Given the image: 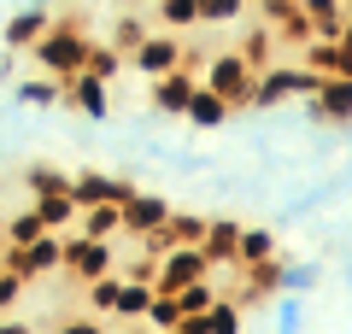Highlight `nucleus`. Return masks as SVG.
<instances>
[{"instance_id": "nucleus-15", "label": "nucleus", "mask_w": 352, "mask_h": 334, "mask_svg": "<svg viewBox=\"0 0 352 334\" xmlns=\"http://www.w3.org/2000/svg\"><path fill=\"white\" fill-rule=\"evenodd\" d=\"M229 111H235V106H229L223 94H212L206 82H194V94H188V106H182V118H188L194 129H223Z\"/></svg>"}, {"instance_id": "nucleus-30", "label": "nucleus", "mask_w": 352, "mask_h": 334, "mask_svg": "<svg viewBox=\"0 0 352 334\" xmlns=\"http://www.w3.org/2000/svg\"><path fill=\"white\" fill-rule=\"evenodd\" d=\"M200 6V24H235L247 12V0H194Z\"/></svg>"}, {"instance_id": "nucleus-22", "label": "nucleus", "mask_w": 352, "mask_h": 334, "mask_svg": "<svg viewBox=\"0 0 352 334\" xmlns=\"http://www.w3.org/2000/svg\"><path fill=\"white\" fill-rule=\"evenodd\" d=\"M82 71H94L100 82H118V71H124V53H118L112 41H88V53H82Z\"/></svg>"}, {"instance_id": "nucleus-8", "label": "nucleus", "mask_w": 352, "mask_h": 334, "mask_svg": "<svg viewBox=\"0 0 352 334\" xmlns=\"http://www.w3.org/2000/svg\"><path fill=\"white\" fill-rule=\"evenodd\" d=\"M153 82V100L147 106L159 111V118H182V106H188V94H194V65H176V71H164V76H147Z\"/></svg>"}, {"instance_id": "nucleus-20", "label": "nucleus", "mask_w": 352, "mask_h": 334, "mask_svg": "<svg viewBox=\"0 0 352 334\" xmlns=\"http://www.w3.org/2000/svg\"><path fill=\"white\" fill-rule=\"evenodd\" d=\"M12 100H18V106L47 111V106H59V100H65V82H53V76H24V82H12Z\"/></svg>"}, {"instance_id": "nucleus-32", "label": "nucleus", "mask_w": 352, "mask_h": 334, "mask_svg": "<svg viewBox=\"0 0 352 334\" xmlns=\"http://www.w3.org/2000/svg\"><path fill=\"white\" fill-rule=\"evenodd\" d=\"M24 182H30V194H47V188H71V176H65V170H47V164H30Z\"/></svg>"}, {"instance_id": "nucleus-11", "label": "nucleus", "mask_w": 352, "mask_h": 334, "mask_svg": "<svg viewBox=\"0 0 352 334\" xmlns=\"http://www.w3.org/2000/svg\"><path fill=\"white\" fill-rule=\"evenodd\" d=\"M124 194H129L124 176H106V170H76V176H71V199H76V211H82V205H118Z\"/></svg>"}, {"instance_id": "nucleus-35", "label": "nucleus", "mask_w": 352, "mask_h": 334, "mask_svg": "<svg viewBox=\"0 0 352 334\" xmlns=\"http://www.w3.org/2000/svg\"><path fill=\"white\" fill-rule=\"evenodd\" d=\"M247 6H252V0H247Z\"/></svg>"}, {"instance_id": "nucleus-26", "label": "nucleus", "mask_w": 352, "mask_h": 334, "mask_svg": "<svg viewBox=\"0 0 352 334\" xmlns=\"http://www.w3.org/2000/svg\"><path fill=\"white\" fill-rule=\"evenodd\" d=\"M241 59H247L252 71H264V65L276 59V30H270V24H264V30H252V36L241 41Z\"/></svg>"}, {"instance_id": "nucleus-3", "label": "nucleus", "mask_w": 352, "mask_h": 334, "mask_svg": "<svg viewBox=\"0 0 352 334\" xmlns=\"http://www.w3.org/2000/svg\"><path fill=\"white\" fill-rule=\"evenodd\" d=\"M200 276H212V264H206V252L188 247V241H170V247L153 252V287H159V293H176V287L200 282Z\"/></svg>"}, {"instance_id": "nucleus-17", "label": "nucleus", "mask_w": 352, "mask_h": 334, "mask_svg": "<svg viewBox=\"0 0 352 334\" xmlns=\"http://www.w3.org/2000/svg\"><path fill=\"white\" fill-rule=\"evenodd\" d=\"M258 258H282V241L270 223H241V235H235V264H258Z\"/></svg>"}, {"instance_id": "nucleus-12", "label": "nucleus", "mask_w": 352, "mask_h": 334, "mask_svg": "<svg viewBox=\"0 0 352 334\" xmlns=\"http://www.w3.org/2000/svg\"><path fill=\"white\" fill-rule=\"evenodd\" d=\"M311 111L323 118V124L346 129V124H352V76H323L317 94H311Z\"/></svg>"}, {"instance_id": "nucleus-34", "label": "nucleus", "mask_w": 352, "mask_h": 334, "mask_svg": "<svg viewBox=\"0 0 352 334\" xmlns=\"http://www.w3.org/2000/svg\"><path fill=\"white\" fill-rule=\"evenodd\" d=\"M0 247H6V241H0Z\"/></svg>"}, {"instance_id": "nucleus-2", "label": "nucleus", "mask_w": 352, "mask_h": 334, "mask_svg": "<svg viewBox=\"0 0 352 334\" xmlns=\"http://www.w3.org/2000/svg\"><path fill=\"white\" fill-rule=\"evenodd\" d=\"M65 258V229H41L36 241H24V247H0V264L6 270H18L24 282H41V276H53Z\"/></svg>"}, {"instance_id": "nucleus-9", "label": "nucleus", "mask_w": 352, "mask_h": 334, "mask_svg": "<svg viewBox=\"0 0 352 334\" xmlns=\"http://www.w3.org/2000/svg\"><path fill=\"white\" fill-rule=\"evenodd\" d=\"M59 106H76L82 118H106V111H112V82H100L94 71H76V76H65Z\"/></svg>"}, {"instance_id": "nucleus-7", "label": "nucleus", "mask_w": 352, "mask_h": 334, "mask_svg": "<svg viewBox=\"0 0 352 334\" xmlns=\"http://www.w3.org/2000/svg\"><path fill=\"white\" fill-rule=\"evenodd\" d=\"M200 82L212 88V94H223L229 106H241V100H247V82H252V65L241 59V53H217V59L206 65Z\"/></svg>"}, {"instance_id": "nucleus-4", "label": "nucleus", "mask_w": 352, "mask_h": 334, "mask_svg": "<svg viewBox=\"0 0 352 334\" xmlns=\"http://www.w3.org/2000/svg\"><path fill=\"white\" fill-rule=\"evenodd\" d=\"M59 270L71 276V282H94V276H106V270H118V252H112V241L106 235H82V229H65V258H59Z\"/></svg>"}, {"instance_id": "nucleus-1", "label": "nucleus", "mask_w": 352, "mask_h": 334, "mask_svg": "<svg viewBox=\"0 0 352 334\" xmlns=\"http://www.w3.org/2000/svg\"><path fill=\"white\" fill-rule=\"evenodd\" d=\"M24 53L36 59V71H41V76L65 82V76H76V71H82V53H88V30H82V24H71V18H53V24L41 30V36L30 41Z\"/></svg>"}, {"instance_id": "nucleus-24", "label": "nucleus", "mask_w": 352, "mask_h": 334, "mask_svg": "<svg viewBox=\"0 0 352 334\" xmlns=\"http://www.w3.org/2000/svg\"><path fill=\"white\" fill-rule=\"evenodd\" d=\"M71 229H82V235H106V241H112V235H118V205H82Z\"/></svg>"}, {"instance_id": "nucleus-10", "label": "nucleus", "mask_w": 352, "mask_h": 334, "mask_svg": "<svg viewBox=\"0 0 352 334\" xmlns=\"http://www.w3.org/2000/svg\"><path fill=\"white\" fill-rule=\"evenodd\" d=\"M305 47V65L323 76H352V36H311L300 41Z\"/></svg>"}, {"instance_id": "nucleus-25", "label": "nucleus", "mask_w": 352, "mask_h": 334, "mask_svg": "<svg viewBox=\"0 0 352 334\" xmlns=\"http://www.w3.org/2000/svg\"><path fill=\"white\" fill-rule=\"evenodd\" d=\"M317 282H323L317 264H276V287H282V293H311Z\"/></svg>"}, {"instance_id": "nucleus-14", "label": "nucleus", "mask_w": 352, "mask_h": 334, "mask_svg": "<svg viewBox=\"0 0 352 334\" xmlns=\"http://www.w3.org/2000/svg\"><path fill=\"white\" fill-rule=\"evenodd\" d=\"M47 24H53L47 6H24V12L6 18V30H0V47H6V53H24V47H30V41H36Z\"/></svg>"}, {"instance_id": "nucleus-13", "label": "nucleus", "mask_w": 352, "mask_h": 334, "mask_svg": "<svg viewBox=\"0 0 352 334\" xmlns=\"http://www.w3.org/2000/svg\"><path fill=\"white\" fill-rule=\"evenodd\" d=\"M147 299H153V282H147V276H118V287H112V311H106V322H141Z\"/></svg>"}, {"instance_id": "nucleus-5", "label": "nucleus", "mask_w": 352, "mask_h": 334, "mask_svg": "<svg viewBox=\"0 0 352 334\" xmlns=\"http://www.w3.org/2000/svg\"><path fill=\"white\" fill-rule=\"evenodd\" d=\"M182 59H188V47H182L176 30H147V36L124 53V65H135L141 76H164V71H176Z\"/></svg>"}, {"instance_id": "nucleus-18", "label": "nucleus", "mask_w": 352, "mask_h": 334, "mask_svg": "<svg viewBox=\"0 0 352 334\" xmlns=\"http://www.w3.org/2000/svg\"><path fill=\"white\" fill-rule=\"evenodd\" d=\"M311 36H346V0H300Z\"/></svg>"}, {"instance_id": "nucleus-23", "label": "nucleus", "mask_w": 352, "mask_h": 334, "mask_svg": "<svg viewBox=\"0 0 352 334\" xmlns=\"http://www.w3.org/2000/svg\"><path fill=\"white\" fill-rule=\"evenodd\" d=\"M153 12H159V30H176V36L200 24V6L194 0H153Z\"/></svg>"}, {"instance_id": "nucleus-29", "label": "nucleus", "mask_w": 352, "mask_h": 334, "mask_svg": "<svg viewBox=\"0 0 352 334\" xmlns=\"http://www.w3.org/2000/svg\"><path fill=\"white\" fill-rule=\"evenodd\" d=\"M141 322H153V329H176V322H182V311H176L170 293H159V287H153V299H147V311H141Z\"/></svg>"}, {"instance_id": "nucleus-33", "label": "nucleus", "mask_w": 352, "mask_h": 334, "mask_svg": "<svg viewBox=\"0 0 352 334\" xmlns=\"http://www.w3.org/2000/svg\"><path fill=\"white\" fill-rule=\"evenodd\" d=\"M288 12H300V0H258V18H264V24H282Z\"/></svg>"}, {"instance_id": "nucleus-6", "label": "nucleus", "mask_w": 352, "mask_h": 334, "mask_svg": "<svg viewBox=\"0 0 352 334\" xmlns=\"http://www.w3.org/2000/svg\"><path fill=\"white\" fill-rule=\"evenodd\" d=\"M170 217V199L164 194H141V188H129L124 199H118V235H153L159 223Z\"/></svg>"}, {"instance_id": "nucleus-16", "label": "nucleus", "mask_w": 352, "mask_h": 334, "mask_svg": "<svg viewBox=\"0 0 352 334\" xmlns=\"http://www.w3.org/2000/svg\"><path fill=\"white\" fill-rule=\"evenodd\" d=\"M235 235H241V223L235 217H206V229H200V252H206V264H235Z\"/></svg>"}, {"instance_id": "nucleus-27", "label": "nucleus", "mask_w": 352, "mask_h": 334, "mask_svg": "<svg viewBox=\"0 0 352 334\" xmlns=\"http://www.w3.org/2000/svg\"><path fill=\"white\" fill-rule=\"evenodd\" d=\"M176 311H182V317H200L206 305H212V276H200V282H188V287H176Z\"/></svg>"}, {"instance_id": "nucleus-28", "label": "nucleus", "mask_w": 352, "mask_h": 334, "mask_svg": "<svg viewBox=\"0 0 352 334\" xmlns=\"http://www.w3.org/2000/svg\"><path fill=\"white\" fill-rule=\"evenodd\" d=\"M270 299H276V305H270V322H276V329H300V322H305V299L300 293H282V287H276Z\"/></svg>"}, {"instance_id": "nucleus-31", "label": "nucleus", "mask_w": 352, "mask_h": 334, "mask_svg": "<svg viewBox=\"0 0 352 334\" xmlns=\"http://www.w3.org/2000/svg\"><path fill=\"white\" fill-rule=\"evenodd\" d=\"M147 30H153L147 18H112V47H118V53H129L141 36H147Z\"/></svg>"}, {"instance_id": "nucleus-19", "label": "nucleus", "mask_w": 352, "mask_h": 334, "mask_svg": "<svg viewBox=\"0 0 352 334\" xmlns=\"http://www.w3.org/2000/svg\"><path fill=\"white\" fill-rule=\"evenodd\" d=\"M30 205L41 211V223H47V229H71V223H76V199H71V188H47V194H36Z\"/></svg>"}, {"instance_id": "nucleus-21", "label": "nucleus", "mask_w": 352, "mask_h": 334, "mask_svg": "<svg viewBox=\"0 0 352 334\" xmlns=\"http://www.w3.org/2000/svg\"><path fill=\"white\" fill-rule=\"evenodd\" d=\"M41 229H47V223H41V211L24 205V211H12V217L0 223V241H6V247H24V241H36Z\"/></svg>"}]
</instances>
